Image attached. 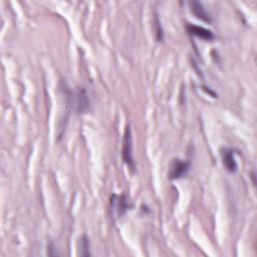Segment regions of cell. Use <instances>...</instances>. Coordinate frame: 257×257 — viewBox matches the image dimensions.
I'll list each match as a JSON object with an SVG mask.
<instances>
[{
  "mask_svg": "<svg viewBox=\"0 0 257 257\" xmlns=\"http://www.w3.org/2000/svg\"><path fill=\"white\" fill-rule=\"evenodd\" d=\"M122 156L124 162L127 164L132 173L136 171V164L133 156V136L131 127H127L125 135H124V143H123V151Z\"/></svg>",
  "mask_w": 257,
  "mask_h": 257,
  "instance_id": "cell-1",
  "label": "cell"
},
{
  "mask_svg": "<svg viewBox=\"0 0 257 257\" xmlns=\"http://www.w3.org/2000/svg\"><path fill=\"white\" fill-rule=\"evenodd\" d=\"M131 203L126 195L114 194L111 198V208L116 218L123 217L131 208Z\"/></svg>",
  "mask_w": 257,
  "mask_h": 257,
  "instance_id": "cell-2",
  "label": "cell"
},
{
  "mask_svg": "<svg viewBox=\"0 0 257 257\" xmlns=\"http://www.w3.org/2000/svg\"><path fill=\"white\" fill-rule=\"evenodd\" d=\"M191 163L186 160L174 159L170 165L169 178L171 180H179L185 177L190 171Z\"/></svg>",
  "mask_w": 257,
  "mask_h": 257,
  "instance_id": "cell-3",
  "label": "cell"
},
{
  "mask_svg": "<svg viewBox=\"0 0 257 257\" xmlns=\"http://www.w3.org/2000/svg\"><path fill=\"white\" fill-rule=\"evenodd\" d=\"M74 99H75L76 110L78 113L86 114L87 111H89L90 101L86 88L80 87L77 90L76 94H74Z\"/></svg>",
  "mask_w": 257,
  "mask_h": 257,
  "instance_id": "cell-4",
  "label": "cell"
},
{
  "mask_svg": "<svg viewBox=\"0 0 257 257\" xmlns=\"http://www.w3.org/2000/svg\"><path fill=\"white\" fill-rule=\"evenodd\" d=\"M221 158H222V163H223L225 169L229 173H235L237 171L238 165H237V162L235 160L233 149L223 148L221 150Z\"/></svg>",
  "mask_w": 257,
  "mask_h": 257,
  "instance_id": "cell-5",
  "label": "cell"
},
{
  "mask_svg": "<svg viewBox=\"0 0 257 257\" xmlns=\"http://www.w3.org/2000/svg\"><path fill=\"white\" fill-rule=\"evenodd\" d=\"M186 28L190 34L197 36L198 38H201L205 41H212L215 38V34L213 33V31L205 27L188 23Z\"/></svg>",
  "mask_w": 257,
  "mask_h": 257,
  "instance_id": "cell-6",
  "label": "cell"
},
{
  "mask_svg": "<svg viewBox=\"0 0 257 257\" xmlns=\"http://www.w3.org/2000/svg\"><path fill=\"white\" fill-rule=\"evenodd\" d=\"M189 6H190V10L191 12L200 20L206 22V23H212V17L211 15L208 13V11L206 10L203 6V4L199 1H191L189 2Z\"/></svg>",
  "mask_w": 257,
  "mask_h": 257,
  "instance_id": "cell-7",
  "label": "cell"
},
{
  "mask_svg": "<svg viewBox=\"0 0 257 257\" xmlns=\"http://www.w3.org/2000/svg\"><path fill=\"white\" fill-rule=\"evenodd\" d=\"M79 255L83 257H88L91 255L89 239L86 234H83L79 240Z\"/></svg>",
  "mask_w": 257,
  "mask_h": 257,
  "instance_id": "cell-8",
  "label": "cell"
},
{
  "mask_svg": "<svg viewBox=\"0 0 257 257\" xmlns=\"http://www.w3.org/2000/svg\"><path fill=\"white\" fill-rule=\"evenodd\" d=\"M154 23H155V27H156V39L158 42H163L164 41V30H163V27L161 25V21H160L158 15L155 16V21H154Z\"/></svg>",
  "mask_w": 257,
  "mask_h": 257,
  "instance_id": "cell-9",
  "label": "cell"
},
{
  "mask_svg": "<svg viewBox=\"0 0 257 257\" xmlns=\"http://www.w3.org/2000/svg\"><path fill=\"white\" fill-rule=\"evenodd\" d=\"M47 254L49 256H60V253L58 252L57 246L55 245L54 242H50L47 246Z\"/></svg>",
  "mask_w": 257,
  "mask_h": 257,
  "instance_id": "cell-10",
  "label": "cell"
}]
</instances>
